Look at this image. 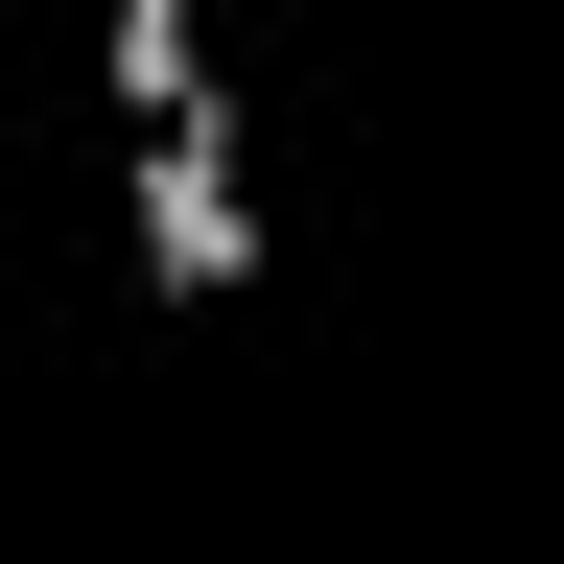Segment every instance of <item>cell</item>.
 I'll list each match as a JSON object with an SVG mask.
<instances>
[{"label": "cell", "instance_id": "obj_2", "mask_svg": "<svg viewBox=\"0 0 564 564\" xmlns=\"http://www.w3.org/2000/svg\"><path fill=\"white\" fill-rule=\"evenodd\" d=\"M236 70H212V0H95V118L141 141V118H212Z\"/></svg>", "mask_w": 564, "mask_h": 564}, {"label": "cell", "instance_id": "obj_1", "mask_svg": "<svg viewBox=\"0 0 564 564\" xmlns=\"http://www.w3.org/2000/svg\"><path fill=\"white\" fill-rule=\"evenodd\" d=\"M118 259H141V306H236L259 282V141H236V95L118 141Z\"/></svg>", "mask_w": 564, "mask_h": 564}]
</instances>
